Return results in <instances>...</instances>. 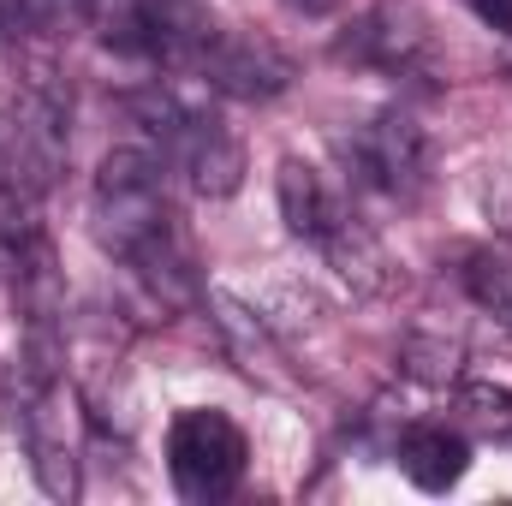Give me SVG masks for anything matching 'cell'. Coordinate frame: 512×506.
Listing matches in <instances>:
<instances>
[{
  "mask_svg": "<svg viewBox=\"0 0 512 506\" xmlns=\"http://www.w3.org/2000/svg\"><path fill=\"white\" fill-rule=\"evenodd\" d=\"M90 233L114 262H126L161 304H179L197 286L185 233H179L173 203H167L161 155L143 149V143H126V149L102 155L96 185H90Z\"/></svg>",
  "mask_w": 512,
  "mask_h": 506,
  "instance_id": "cell-1",
  "label": "cell"
},
{
  "mask_svg": "<svg viewBox=\"0 0 512 506\" xmlns=\"http://www.w3.org/2000/svg\"><path fill=\"white\" fill-rule=\"evenodd\" d=\"M72 155V90L48 60H30L12 96L0 102V167L6 185L42 197Z\"/></svg>",
  "mask_w": 512,
  "mask_h": 506,
  "instance_id": "cell-2",
  "label": "cell"
},
{
  "mask_svg": "<svg viewBox=\"0 0 512 506\" xmlns=\"http://www.w3.org/2000/svg\"><path fill=\"white\" fill-rule=\"evenodd\" d=\"M126 108H131V120L149 131L155 155L191 179V191H203V197H233V191L245 185V143L233 137V126H227L221 114H209V108H197V102L161 90V84L143 90V96H131Z\"/></svg>",
  "mask_w": 512,
  "mask_h": 506,
  "instance_id": "cell-3",
  "label": "cell"
},
{
  "mask_svg": "<svg viewBox=\"0 0 512 506\" xmlns=\"http://www.w3.org/2000/svg\"><path fill=\"white\" fill-rule=\"evenodd\" d=\"M30 364L36 370L24 381V411H18V429H24V447H30V471H36L48 501H72L84 489V411H78L72 387L54 376V364L42 352Z\"/></svg>",
  "mask_w": 512,
  "mask_h": 506,
  "instance_id": "cell-4",
  "label": "cell"
},
{
  "mask_svg": "<svg viewBox=\"0 0 512 506\" xmlns=\"http://www.w3.org/2000/svg\"><path fill=\"white\" fill-rule=\"evenodd\" d=\"M251 441L227 411H179L167 429V477L185 501H227L245 477Z\"/></svg>",
  "mask_w": 512,
  "mask_h": 506,
  "instance_id": "cell-5",
  "label": "cell"
},
{
  "mask_svg": "<svg viewBox=\"0 0 512 506\" xmlns=\"http://www.w3.org/2000/svg\"><path fill=\"white\" fill-rule=\"evenodd\" d=\"M346 167L358 185L382 191V197H417L429 185V137L411 114L387 108V114H370L364 126L346 137Z\"/></svg>",
  "mask_w": 512,
  "mask_h": 506,
  "instance_id": "cell-6",
  "label": "cell"
},
{
  "mask_svg": "<svg viewBox=\"0 0 512 506\" xmlns=\"http://www.w3.org/2000/svg\"><path fill=\"white\" fill-rule=\"evenodd\" d=\"M191 72L209 90L239 96V102H274L292 84V60L274 42H256V36H239V30H215L203 42V54L191 60Z\"/></svg>",
  "mask_w": 512,
  "mask_h": 506,
  "instance_id": "cell-7",
  "label": "cell"
},
{
  "mask_svg": "<svg viewBox=\"0 0 512 506\" xmlns=\"http://www.w3.org/2000/svg\"><path fill=\"white\" fill-rule=\"evenodd\" d=\"M274 197H280V221H286V233H292V239H310V245H328V239L352 221L346 203H340V191L328 185V173L310 167V161H298V155L280 161Z\"/></svg>",
  "mask_w": 512,
  "mask_h": 506,
  "instance_id": "cell-8",
  "label": "cell"
},
{
  "mask_svg": "<svg viewBox=\"0 0 512 506\" xmlns=\"http://www.w3.org/2000/svg\"><path fill=\"white\" fill-rule=\"evenodd\" d=\"M393 459H399V471H405L411 489L447 495V489L471 471V435H465L459 423H411V429L399 435Z\"/></svg>",
  "mask_w": 512,
  "mask_h": 506,
  "instance_id": "cell-9",
  "label": "cell"
},
{
  "mask_svg": "<svg viewBox=\"0 0 512 506\" xmlns=\"http://www.w3.org/2000/svg\"><path fill=\"white\" fill-rule=\"evenodd\" d=\"M346 54L382 66V72H417L423 54H429V36H423V18L411 6H376L352 36H346Z\"/></svg>",
  "mask_w": 512,
  "mask_h": 506,
  "instance_id": "cell-10",
  "label": "cell"
},
{
  "mask_svg": "<svg viewBox=\"0 0 512 506\" xmlns=\"http://www.w3.org/2000/svg\"><path fill=\"white\" fill-rule=\"evenodd\" d=\"M453 423L465 435H483V441H507L512 435V393L507 387H489V381H465L459 387V411Z\"/></svg>",
  "mask_w": 512,
  "mask_h": 506,
  "instance_id": "cell-11",
  "label": "cell"
},
{
  "mask_svg": "<svg viewBox=\"0 0 512 506\" xmlns=\"http://www.w3.org/2000/svg\"><path fill=\"white\" fill-rule=\"evenodd\" d=\"M465 286H471V298H477L483 310H495V316L512 328V251L507 245L471 251V262H465Z\"/></svg>",
  "mask_w": 512,
  "mask_h": 506,
  "instance_id": "cell-12",
  "label": "cell"
},
{
  "mask_svg": "<svg viewBox=\"0 0 512 506\" xmlns=\"http://www.w3.org/2000/svg\"><path fill=\"white\" fill-rule=\"evenodd\" d=\"M66 18H84V0H6V30L54 36L66 30Z\"/></svg>",
  "mask_w": 512,
  "mask_h": 506,
  "instance_id": "cell-13",
  "label": "cell"
},
{
  "mask_svg": "<svg viewBox=\"0 0 512 506\" xmlns=\"http://www.w3.org/2000/svg\"><path fill=\"white\" fill-rule=\"evenodd\" d=\"M471 12L495 30H512V0H471Z\"/></svg>",
  "mask_w": 512,
  "mask_h": 506,
  "instance_id": "cell-14",
  "label": "cell"
},
{
  "mask_svg": "<svg viewBox=\"0 0 512 506\" xmlns=\"http://www.w3.org/2000/svg\"><path fill=\"white\" fill-rule=\"evenodd\" d=\"M286 6H292V12H304V18H322L334 0H286Z\"/></svg>",
  "mask_w": 512,
  "mask_h": 506,
  "instance_id": "cell-15",
  "label": "cell"
}]
</instances>
